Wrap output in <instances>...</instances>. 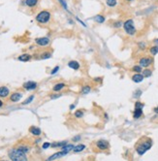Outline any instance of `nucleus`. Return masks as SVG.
<instances>
[{"instance_id": "f257e3e1", "label": "nucleus", "mask_w": 158, "mask_h": 161, "mask_svg": "<svg viewBox=\"0 0 158 161\" xmlns=\"http://www.w3.org/2000/svg\"><path fill=\"white\" fill-rule=\"evenodd\" d=\"M152 147V140L148 137H143L136 145V151L139 155L145 154Z\"/></svg>"}, {"instance_id": "f03ea898", "label": "nucleus", "mask_w": 158, "mask_h": 161, "mask_svg": "<svg viewBox=\"0 0 158 161\" xmlns=\"http://www.w3.org/2000/svg\"><path fill=\"white\" fill-rule=\"evenodd\" d=\"M9 157L12 161H27L25 153L20 149H12L8 152Z\"/></svg>"}, {"instance_id": "7ed1b4c3", "label": "nucleus", "mask_w": 158, "mask_h": 161, "mask_svg": "<svg viewBox=\"0 0 158 161\" xmlns=\"http://www.w3.org/2000/svg\"><path fill=\"white\" fill-rule=\"evenodd\" d=\"M51 19V13L48 11H42L36 16V21L39 23H47Z\"/></svg>"}, {"instance_id": "20e7f679", "label": "nucleus", "mask_w": 158, "mask_h": 161, "mask_svg": "<svg viewBox=\"0 0 158 161\" xmlns=\"http://www.w3.org/2000/svg\"><path fill=\"white\" fill-rule=\"evenodd\" d=\"M123 28H124L125 32H126L128 35L133 36V35L136 33V28H135V25H134L133 20H127V21L123 23Z\"/></svg>"}, {"instance_id": "39448f33", "label": "nucleus", "mask_w": 158, "mask_h": 161, "mask_svg": "<svg viewBox=\"0 0 158 161\" xmlns=\"http://www.w3.org/2000/svg\"><path fill=\"white\" fill-rule=\"evenodd\" d=\"M153 62V58L152 57H149V56H145V57H142L140 59V66L141 67H148L152 64Z\"/></svg>"}, {"instance_id": "423d86ee", "label": "nucleus", "mask_w": 158, "mask_h": 161, "mask_svg": "<svg viewBox=\"0 0 158 161\" xmlns=\"http://www.w3.org/2000/svg\"><path fill=\"white\" fill-rule=\"evenodd\" d=\"M96 146L101 150H108L110 148V144L106 140H99V141H97L96 142Z\"/></svg>"}, {"instance_id": "0eeeda50", "label": "nucleus", "mask_w": 158, "mask_h": 161, "mask_svg": "<svg viewBox=\"0 0 158 161\" xmlns=\"http://www.w3.org/2000/svg\"><path fill=\"white\" fill-rule=\"evenodd\" d=\"M35 42L38 46H41V47H45V46H48L50 44V39L48 37H41V38H37L35 39Z\"/></svg>"}, {"instance_id": "6e6552de", "label": "nucleus", "mask_w": 158, "mask_h": 161, "mask_svg": "<svg viewBox=\"0 0 158 161\" xmlns=\"http://www.w3.org/2000/svg\"><path fill=\"white\" fill-rule=\"evenodd\" d=\"M66 154H67V152H65V151H63V150H60V151H58V152H55L53 155H51L46 161H53V160H55V159H57V158H60V157L64 156V155H66Z\"/></svg>"}, {"instance_id": "1a4fd4ad", "label": "nucleus", "mask_w": 158, "mask_h": 161, "mask_svg": "<svg viewBox=\"0 0 158 161\" xmlns=\"http://www.w3.org/2000/svg\"><path fill=\"white\" fill-rule=\"evenodd\" d=\"M36 87H37V83L33 80H28L23 83V88H25L26 90H33Z\"/></svg>"}, {"instance_id": "9d476101", "label": "nucleus", "mask_w": 158, "mask_h": 161, "mask_svg": "<svg viewBox=\"0 0 158 161\" xmlns=\"http://www.w3.org/2000/svg\"><path fill=\"white\" fill-rule=\"evenodd\" d=\"M132 80H133L134 82H137V83L142 82V81L144 80V76H143L141 73H136V74H134V75L132 76Z\"/></svg>"}, {"instance_id": "9b49d317", "label": "nucleus", "mask_w": 158, "mask_h": 161, "mask_svg": "<svg viewBox=\"0 0 158 161\" xmlns=\"http://www.w3.org/2000/svg\"><path fill=\"white\" fill-rule=\"evenodd\" d=\"M22 97H23V94H22V93L15 92V93H13V94L10 96V100H11L12 102H18V101H20V100L22 99Z\"/></svg>"}, {"instance_id": "f8f14e48", "label": "nucleus", "mask_w": 158, "mask_h": 161, "mask_svg": "<svg viewBox=\"0 0 158 161\" xmlns=\"http://www.w3.org/2000/svg\"><path fill=\"white\" fill-rule=\"evenodd\" d=\"M68 66H69L71 69H73V70H78V69H79V67H80L79 63L78 61H76V60H71V61H69V62H68Z\"/></svg>"}, {"instance_id": "ddd939ff", "label": "nucleus", "mask_w": 158, "mask_h": 161, "mask_svg": "<svg viewBox=\"0 0 158 161\" xmlns=\"http://www.w3.org/2000/svg\"><path fill=\"white\" fill-rule=\"evenodd\" d=\"M9 88L7 86H1L0 87V97H7L9 95Z\"/></svg>"}, {"instance_id": "4468645a", "label": "nucleus", "mask_w": 158, "mask_h": 161, "mask_svg": "<svg viewBox=\"0 0 158 161\" xmlns=\"http://www.w3.org/2000/svg\"><path fill=\"white\" fill-rule=\"evenodd\" d=\"M31 55L28 54H22V55H20L19 57H18V59L20 60V61H23V62H26V61H29L30 59H31Z\"/></svg>"}, {"instance_id": "2eb2a0df", "label": "nucleus", "mask_w": 158, "mask_h": 161, "mask_svg": "<svg viewBox=\"0 0 158 161\" xmlns=\"http://www.w3.org/2000/svg\"><path fill=\"white\" fill-rule=\"evenodd\" d=\"M29 131H30L31 134L34 135V136H39V135L41 134V129L39 127H36V126H32L29 129Z\"/></svg>"}, {"instance_id": "dca6fc26", "label": "nucleus", "mask_w": 158, "mask_h": 161, "mask_svg": "<svg viewBox=\"0 0 158 161\" xmlns=\"http://www.w3.org/2000/svg\"><path fill=\"white\" fill-rule=\"evenodd\" d=\"M142 115H143V109H135L134 114H133V117L135 119H137V118H140Z\"/></svg>"}, {"instance_id": "f3484780", "label": "nucleus", "mask_w": 158, "mask_h": 161, "mask_svg": "<svg viewBox=\"0 0 158 161\" xmlns=\"http://www.w3.org/2000/svg\"><path fill=\"white\" fill-rule=\"evenodd\" d=\"M93 20H94L96 23H103L105 22V17L102 16V15H97V16H95V17L93 18Z\"/></svg>"}, {"instance_id": "a211bd4d", "label": "nucleus", "mask_w": 158, "mask_h": 161, "mask_svg": "<svg viewBox=\"0 0 158 161\" xmlns=\"http://www.w3.org/2000/svg\"><path fill=\"white\" fill-rule=\"evenodd\" d=\"M65 87V83H63V82H59V83H57V84H55L54 86H53V91H60L62 88H64Z\"/></svg>"}, {"instance_id": "6ab92c4d", "label": "nucleus", "mask_w": 158, "mask_h": 161, "mask_svg": "<svg viewBox=\"0 0 158 161\" xmlns=\"http://www.w3.org/2000/svg\"><path fill=\"white\" fill-rule=\"evenodd\" d=\"M74 148H75V147H74L73 145H71V144H69V145H68V144H67L66 146H64V147L62 148V150L68 153V152H70L71 150H74Z\"/></svg>"}, {"instance_id": "aec40b11", "label": "nucleus", "mask_w": 158, "mask_h": 161, "mask_svg": "<svg viewBox=\"0 0 158 161\" xmlns=\"http://www.w3.org/2000/svg\"><path fill=\"white\" fill-rule=\"evenodd\" d=\"M84 149H85V146H84V145H82V144H79L78 146H76V147L74 148L73 151H74V152H80V151H82Z\"/></svg>"}, {"instance_id": "412c9836", "label": "nucleus", "mask_w": 158, "mask_h": 161, "mask_svg": "<svg viewBox=\"0 0 158 161\" xmlns=\"http://www.w3.org/2000/svg\"><path fill=\"white\" fill-rule=\"evenodd\" d=\"M142 75L144 76V78H149V77L152 75V71L149 70V69H145V70L143 71V74H142Z\"/></svg>"}, {"instance_id": "4be33fe9", "label": "nucleus", "mask_w": 158, "mask_h": 161, "mask_svg": "<svg viewBox=\"0 0 158 161\" xmlns=\"http://www.w3.org/2000/svg\"><path fill=\"white\" fill-rule=\"evenodd\" d=\"M38 3V0H25V4L28 7H34Z\"/></svg>"}, {"instance_id": "5701e85b", "label": "nucleus", "mask_w": 158, "mask_h": 161, "mask_svg": "<svg viewBox=\"0 0 158 161\" xmlns=\"http://www.w3.org/2000/svg\"><path fill=\"white\" fill-rule=\"evenodd\" d=\"M91 91V86H89V85H84L82 88H81V93L82 94H87V93H89Z\"/></svg>"}, {"instance_id": "b1692460", "label": "nucleus", "mask_w": 158, "mask_h": 161, "mask_svg": "<svg viewBox=\"0 0 158 161\" xmlns=\"http://www.w3.org/2000/svg\"><path fill=\"white\" fill-rule=\"evenodd\" d=\"M67 143H68V142H66V141H63V142H60V143H55V144H53V145H52V147H53V148H56V147H58V148H63L64 146L67 145Z\"/></svg>"}, {"instance_id": "393cba45", "label": "nucleus", "mask_w": 158, "mask_h": 161, "mask_svg": "<svg viewBox=\"0 0 158 161\" xmlns=\"http://www.w3.org/2000/svg\"><path fill=\"white\" fill-rule=\"evenodd\" d=\"M106 3L109 7H114V6H116L117 1L116 0H106Z\"/></svg>"}, {"instance_id": "a878e982", "label": "nucleus", "mask_w": 158, "mask_h": 161, "mask_svg": "<svg viewBox=\"0 0 158 161\" xmlns=\"http://www.w3.org/2000/svg\"><path fill=\"white\" fill-rule=\"evenodd\" d=\"M149 53L152 55H156L158 54V46H153L149 49Z\"/></svg>"}, {"instance_id": "bb28decb", "label": "nucleus", "mask_w": 158, "mask_h": 161, "mask_svg": "<svg viewBox=\"0 0 158 161\" xmlns=\"http://www.w3.org/2000/svg\"><path fill=\"white\" fill-rule=\"evenodd\" d=\"M33 99H34V95H30L28 98L25 99V101H23V105H28V104H30V103L33 101Z\"/></svg>"}, {"instance_id": "cd10ccee", "label": "nucleus", "mask_w": 158, "mask_h": 161, "mask_svg": "<svg viewBox=\"0 0 158 161\" xmlns=\"http://www.w3.org/2000/svg\"><path fill=\"white\" fill-rule=\"evenodd\" d=\"M132 70H133L134 72H136V73H142V67H141L140 65H135V66H133Z\"/></svg>"}, {"instance_id": "c85d7f7f", "label": "nucleus", "mask_w": 158, "mask_h": 161, "mask_svg": "<svg viewBox=\"0 0 158 161\" xmlns=\"http://www.w3.org/2000/svg\"><path fill=\"white\" fill-rule=\"evenodd\" d=\"M50 57H52V54H50V53H44V54H41V58L42 59H48Z\"/></svg>"}, {"instance_id": "c756f323", "label": "nucleus", "mask_w": 158, "mask_h": 161, "mask_svg": "<svg viewBox=\"0 0 158 161\" xmlns=\"http://www.w3.org/2000/svg\"><path fill=\"white\" fill-rule=\"evenodd\" d=\"M142 93H143V92H142L141 89H137V90L134 92V95H133V96H134L135 98H139V97L142 95Z\"/></svg>"}, {"instance_id": "7c9ffc66", "label": "nucleus", "mask_w": 158, "mask_h": 161, "mask_svg": "<svg viewBox=\"0 0 158 161\" xmlns=\"http://www.w3.org/2000/svg\"><path fill=\"white\" fill-rule=\"evenodd\" d=\"M82 115H83V112L81 111V110H79V111H77V112H75V116L76 117H82Z\"/></svg>"}, {"instance_id": "2f4dec72", "label": "nucleus", "mask_w": 158, "mask_h": 161, "mask_svg": "<svg viewBox=\"0 0 158 161\" xmlns=\"http://www.w3.org/2000/svg\"><path fill=\"white\" fill-rule=\"evenodd\" d=\"M144 106H145V105H144L143 103L139 102V101H137V102L135 103V109H143Z\"/></svg>"}, {"instance_id": "473e14b6", "label": "nucleus", "mask_w": 158, "mask_h": 161, "mask_svg": "<svg viewBox=\"0 0 158 161\" xmlns=\"http://www.w3.org/2000/svg\"><path fill=\"white\" fill-rule=\"evenodd\" d=\"M123 26V23H121V22H115V23H113V27H115V28H119V27Z\"/></svg>"}, {"instance_id": "72a5a7b5", "label": "nucleus", "mask_w": 158, "mask_h": 161, "mask_svg": "<svg viewBox=\"0 0 158 161\" xmlns=\"http://www.w3.org/2000/svg\"><path fill=\"white\" fill-rule=\"evenodd\" d=\"M58 70H59V66H55L53 70L51 71V75H54V74H56V73L58 72Z\"/></svg>"}, {"instance_id": "f704fd0d", "label": "nucleus", "mask_w": 158, "mask_h": 161, "mask_svg": "<svg viewBox=\"0 0 158 161\" xmlns=\"http://www.w3.org/2000/svg\"><path fill=\"white\" fill-rule=\"evenodd\" d=\"M60 3H61V5L63 6V8L66 10V11H68V7H67V4H66V2L64 1V0H58Z\"/></svg>"}, {"instance_id": "c9c22d12", "label": "nucleus", "mask_w": 158, "mask_h": 161, "mask_svg": "<svg viewBox=\"0 0 158 161\" xmlns=\"http://www.w3.org/2000/svg\"><path fill=\"white\" fill-rule=\"evenodd\" d=\"M139 47L141 50H145L146 49V43L145 42H140L139 43Z\"/></svg>"}, {"instance_id": "e433bc0d", "label": "nucleus", "mask_w": 158, "mask_h": 161, "mask_svg": "<svg viewBox=\"0 0 158 161\" xmlns=\"http://www.w3.org/2000/svg\"><path fill=\"white\" fill-rule=\"evenodd\" d=\"M19 149H20L21 150H23L24 153H26V152H28V151H29V150H28L29 149H28V148H26V147H23V146H22V147H20Z\"/></svg>"}, {"instance_id": "4c0bfd02", "label": "nucleus", "mask_w": 158, "mask_h": 161, "mask_svg": "<svg viewBox=\"0 0 158 161\" xmlns=\"http://www.w3.org/2000/svg\"><path fill=\"white\" fill-rule=\"evenodd\" d=\"M51 146H52V145H51L50 143H44V144H43V147H42V148H43L44 150H46V149H48V148H50Z\"/></svg>"}, {"instance_id": "58836bf2", "label": "nucleus", "mask_w": 158, "mask_h": 161, "mask_svg": "<svg viewBox=\"0 0 158 161\" xmlns=\"http://www.w3.org/2000/svg\"><path fill=\"white\" fill-rule=\"evenodd\" d=\"M76 20H77V21H78V22H79V23H80V24H81V25H82L83 27H86V24H85V23H84L82 21H80L79 18H78V17H76Z\"/></svg>"}, {"instance_id": "ea45409f", "label": "nucleus", "mask_w": 158, "mask_h": 161, "mask_svg": "<svg viewBox=\"0 0 158 161\" xmlns=\"http://www.w3.org/2000/svg\"><path fill=\"white\" fill-rule=\"evenodd\" d=\"M61 96V94H54V95H52L51 96V98L52 99H56V98H59Z\"/></svg>"}, {"instance_id": "a19ab883", "label": "nucleus", "mask_w": 158, "mask_h": 161, "mask_svg": "<svg viewBox=\"0 0 158 161\" xmlns=\"http://www.w3.org/2000/svg\"><path fill=\"white\" fill-rule=\"evenodd\" d=\"M79 140H80V136H76V137L73 138V141H74V142H77V141H79Z\"/></svg>"}, {"instance_id": "79ce46f5", "label": "nucleus", "mask_w": 158, "mask_h": 161, "mask_svg": "<svg viewBox=\"0 0 158 161\" xmlns=\"http://www.w3.org/2000/svg\"><path fill=\"white\" fill-rule=\"evenodd\" d=\"M154 112H155L156 114H158V106H157L156 108H155V109H154Z\"/></svg>"}, {"instance_id": "37998d69", "label": "nucleus", "mask_w": 158, "mask_h": 161, "mask_svg": "<svg viewBox=\"0 0 158 161\" xmlns=\"http://www.w3.org/2000/svg\"><path fill=\"white\" fill-rule=\"evenodd\" d=\"M102 80L101 78H99V79H97V78H96V79H94V80H95V81H98V80L100 81V80Z\"/></svg>"}, {"instance_id": "c03bdc74", "label": "nucleus", "mask_w": 158, "mask_h": 161, "mask_svg": "<svg viewBox=\"0 0 158 161\" xmlns=\"http://www.w3.org/2000/svg\"><path fill=\"white\" fill-rule=\"evenodd\" d=\"M74 108H75V105H71V106H70V110H73Z\"/></svg>"}, {"instance_id": "a18cd8bd", "label": "nucleus", "mask_w": 158, "mask_h": 161, "mask_svg": "<svg viewBox=\"0 0 158 161\" xmlns=\"http://www.w3.org/2000/svg\"><path fill=\"white\" fill-rule=\"evenodd\" d=\"M2 105H3V102L0 100V107H2Z\"/></svg>"}, {"instance_id": "49530a36", "label": "nucleus", "mask_w": 158, "mask_h": 161, "mask_svg": "<svg viewBox=\"0 0 158 161\" xmlns=\"http://www.w3.org/2000/svg\"><path fill=\"white\" fill-rule=\"evenodd\" d=\"M126 1H133V0H126Z\"/></svg>"}, {"instance_id": "de8ad7c7", "label": "nucleus", "mask_w": 158, "mask_h": 161, "mask_svg": "<svg viewBox=\"0 0 158 161\" xmlns=\"http://www.w3.org/2000/svg\"><path fill=\"white\" fill-rule=\"evenodd\" d=\"M0 161H6V160H0Z\"/></svg>"}]
</instances>
